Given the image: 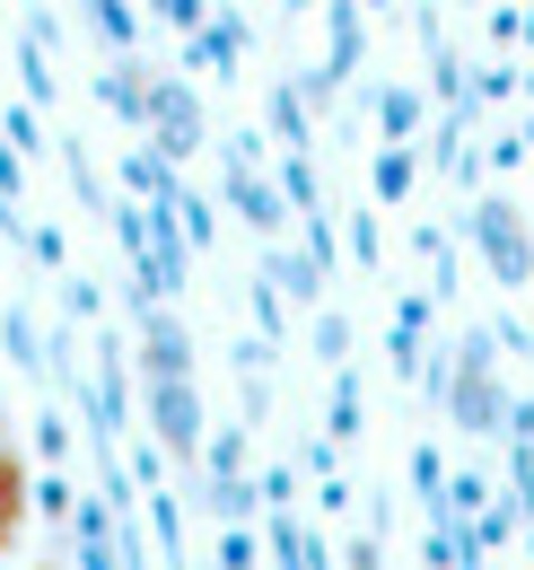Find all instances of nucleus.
<instances>
[{
  "mask_svg": "<svg viewBox=\"0 0 534 570\" xmlns=\"http://www.w3.org/2000/svg\"><path fill=\"white\" fill-rule=\"evenodd\" d=\"M18 518H27V465H18V448H0V553H9Z\"/></svg>",
  "mask_w": 534,
  "mask_h": 570,
  "instance_id": "1",
  "label": "nucleus"
},
{
  "mask_svg": "<svg viewBox=\"0 0 534 570\" xmlns=\"http://www.w3.org/2000/svg\"><path fill=\"white\" fill-rule=\"evenodd\" d=\"M0 448H9V404H0Z\"/></svg>",
  "mask_w": 534,
  "mask_h": 570,
  "instance_id": "2",
  "label": "nucleus"
}]
</instances>
